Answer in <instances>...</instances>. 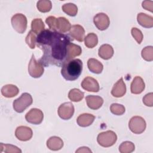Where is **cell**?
Returning a JSON list of instances; mask_svg holds the SVG:
<instances>
[{"label":"cell","instance_id":"cell-17","mask_svg":"<svg viewBox=\"0 0 153 153\" xmlns=\"http://www.w3.org/2000/svg\"><path fill=\"white\" fill-rule=\"evenodd\" d=\"M71 25L69 22L63 17L57 18L56 24V31L60 33H65L70 30Z\"/></svg>","mask_w":153,"mask_h":153},{"label":"cell","instance_id":"cell-8","mask_svg":"<svg viewBox=\"0 0 153 153\" xmlns=\"http://www.w3.org/2000/svg\"><path fill=\"white\" fill-rule=\"evenodd\" d=\"M44 118L42 111L37 108L31 109L25 115L26 120L33 124H39L42 123Z\"/></svg>","mask_w":153,"mask_h":153},{"label":"cell","instance_id":"cell-25","mask_svg":"<svg viewBox=\"0 0 153 153\" xmlns=\"http://www.w3.org/2000/svg\"><path fill=\"white\" fill-rule=\"evenodd\" d=\"M84 42L87 47L92 48L97 45L98 43L97 36L94 33H90L84 38Z\"/></svg>","mask_w":153,"mask_h":153},{"label":"cell","instance_id":"cell-26","mask_svg":"<svg viewBox=\"0 0 153 153\" xmlns=\"http://www.w3.org/2000/svg\"><path fill=\"white\" fill-rule=\"evenodd\" d=\"M84 96V93L78 88H73L68 93L69 99L72 102L81 101Z\"/></svg>","mask_w":153,"mask_h":153},{"label":"cell","instance_id":"cell-16","mask_svg":"<svg viewBox=\"0 0 153 153\" xmlns=\"http://www.w3.org/2000/svg\"><path fill=\"white\" fill-rule=\"evenodd\" d=\"M145 85L143 79L139 76H136L131 82L130 86L131 92L135 94H140L145 89Z\"/></svg>","mask_w":153,"mask_h":153},{"label":"cell","instance_id":"cell-22","mask_svg":"<svg viewBox=\"0 0 153 153\" xmlns=\"http://www.w3.org/2000/svg\"><path fill=\"white\" fill-rule=\"evenodd\" d=\"M19 92L18 87L13 84H7L1 88V93L5 97H13L17 95Z\"/></svg>","mask_w":153,"mask_h":153},{"label":"cell","instance_id":"cell-35","mask_svg":"<svg viewBox=\"0 0 153 153\" xmlns=\"http://www.w3.org/2000/svg\"><path fill=\"white\" fill-rule=\"evenodd\" d=\"M131 32L134 39L139 44H140L142 42L143 38L142 32L136 27H133L131 30Z\"/></svg>","mask_w":153,"mask_h":153},{"label":"cell","instance_id":"cell-15","mask_svg":"<svg viewBox=\"0 0 153 153\" xmlns=\"http://www.w3.org/2000/svg\"><path fill=\"white\" fill-rule=\"evenodd\" d=\"M85 100L87 106L93 110L99 109L103 103V99L99 96L88 95L86 96Z\"/></svg>","mask_w":153,"mask_h":153},{"label":"cell","instance_id":"cell-13","mask_svg":"<svg viewBox=\"0 0 153 153\" xmlns=\"http://www.w3.org/2000/svg\"><path fill=\"white\" fill-rule=\"evenodd\" d=\"M69 35L76 41L82 42L85 38V30L81 25H74L71 26L69 30Z\"/></svg>","mask_w":153,"mask_h":153},{"label":"cell","instance_id":"cell-28","mask_svg":"<svg viewBox=\"0 0 153 153\" xmlns=\"http://www.w3.org/2000/svg\"><path fill=\"white\" fill-rule=\"evenodd\" d=\"M62 10L70 16H75L78 12V8L76 5L72 3L65 4L62 7Z\"/></svg>","mask_w":153,"mask_h":153},{"label":"cell","instance_id":"cell-21","mask_svg":"<svg viewBox=\"0 0 153 153\" xmlns=\"http://www.w3.org/2000/svg\"><path fill=\"white\" fill-rule=\"evenodd\" d=\"M99 56L104 60L111 59L114 54V49L109 44H103L99 49Z\"/></svg>","mask_w":153,"mask_h":153},{"label":"cell","instance_id":"cell-38","mask_svg":"<svg viewBox=\"0 0 153 153\" xmlns=\"http://www.w3.org/2000/svg\"><path fill=\"white\" fill-rule=\"evenodd\" d=\"M142 7L150 12H153V1H144L142 2Z\"/></svg>","mask_w":153,"mask_h":153},{"label":"cell","instance_id":"cell-14","mask_svg":"<svg viewBox=\"0 0 153 153\" xmlns=\"http://www.w3.org/2000/svg\"><path fill=\"white\" fill-rule=\"evenodd\" d=\"M126 92V86L123 81V78H121L114 84L112 91L111 94L115 97H123Z\"/></svg>","mask_w":153,"mask_h":153},{"label":"cell","instance_id":"cell-36","mask_svg":"<svg viewBox=\"0 0 153 153\" xmlns=\"http://www.w3.org/2000/svg\"><path fill=\"white\" fill-rule=\"evenodd\" d=\"M56 20H57V18H56L54 16H49L47 17L45 20V22L48 25L49 28L53 30V31H56Z\"/></svg>","mask_w":153,"mask_h":153},{"label":"cell","instance_id":"cell-39","mask_svg":"<svg viewBox=\"0 0 153 153\" xmlns=\"http://www.w3.org/2000/svg\"><path fill=\"white\" fill-rule=\"evenodd\" d=\"M76 152H92V151L89 149V148L86 146L80 147L76 151Z\"/></svg>","mask_w":153,"mask_h":153},{"label":"cell","instance_id":"cell-27","mask_svg":"<svg viewBox=\"0 0 153 153\" xmlns=\"http://www.w3.org/2000/svg\"><path fill=\"white\" fill-rule=\"evenodd\" d=\"M45 25L41 19H35L32 21L31 29L36 34H39L44 30Z\"/></svg>","mask_w":153,"mask_h":153},{"label":"cell","instance_id":"cell-9","mask_svg":"<svg viewBox=\"0 0 153 153\" xmlns=\"http://www.w3.org/2000/svg\"><path fill=\"white\" fill-rule=\"evenodd\" d=\"M58 115L63 120H69L74 115V106L71 102H65L60 105L58 108Z\"/></svg>","mask_w":153,"mask_h":153},{"label":"cell","instance_id":"cell-12","mask_svg":"<svg viewBox=\"0 0 153 153\" xmlns=\"http://www.w3.org/2000/svg\"><path fill=\"white\" fill-rule=\"evenodd\" d=\"M33 132L32 129L27 126H19L17 127L15 131L16 137L21 141H27L32 137Z\"/></svg>","mask_w":153,"mask_h":153},{"label":"cell","instance_id":"cell-32","mask_svg":"<svg viewBox=\"0 0 153 153\" xmlns=\"http://www.w3.org/2000/svg\"><path fill=\"white\" fill-rule=\"evenodd\" d=\"M0 148H1L0 152H5L7 153L22 152L21 149H20L18 147L10 144H4L2 143H1Z\"/></svg>","mask_w":153,"mask_h":153},{"label":"cell","instance_id":"cell-19","mask_svg":"<svg viewBox=\"0 0 153 153\" xmlns=\"http://www.w3.org/2000/svg\"><path fill=\"white\" fill-rule=\"evenodd\" d=\"M137 20L139 24L144 27L151 28L153 26V17L145 13H139L137 16Z\"/></svg>","mask_w":153,"mask_h":153},{"label":"cell","instance_id":"cell-29","mask_svg":"<svg viewBox=\"0 0 153 153\" xmlns=\"http://www.w3.org/2000/svg\"><path fill=\"white\" fill-rule=\"evenodd\" d=\"M36 7L39 11L42 13H47L50 11L51 9L52 4L49 0H41L38 1Z\"/></svg>","mask_w":153,"mask_h":153},{"label":"cell","instance_id":"cell-4","mask_svg":"<svg viewBox=\"0 0 153 153\" xmlns=\"http://www.w3.org/2000/svg\"><path fill=\"white\" fill-rule=\"evenodd\" d=\"M117 136L115 132L111 130H108L99 133L97 137L98 143L103 147H110L112 146L117 141Z\"/></svg>","mask_w":153,"mask_h":153},{"label":"cell","instance_id":"cell-1","mask_svg":"<svg viewBox=\"0 0 153 153\" xmlns=\"http://www.w3.org/2000/svg\"><path fill=\"white\" fill-rule=\"evenodd\" d=\"M71 38L66 34L50 29H44L36 38V45L43 54L38 60L44 66H62L67 61L68 46Z\"/></svg>","mask_w":153,"mask_h":153},{"label":"cell","instance_id":"cell-23","mask_svg":"<svg viewBox=\"0 0 153 153\" xmlns=\"http://www.w3.org/2000/svg\"><path fill=\"white\" fill-rule=\"evenodd\" d=\"M87 66L91 72L97 74H100L103 69V66L102 63L94 58H91L88 60Z\"/></svg>","mask_w":153,"mask_h":153},{"label":"cell","instance_id":"cell-33","mask_svg":"<svg viewBox=\"0 0 153 153\" xmlns=\"http://www.w3.org/2000/svg\"><path fill=\"white\" fill-rule=\"evenodd\" d=\"M142 58L146 61H152L153 60V47L147 46L145 47L141 53Z\"/></svg>","mask_w":153,"mask_h":153},{"label":"cell","instance_id":"cell-3","mask_svg":"<svg viewBox=\"0 0 153 153\" xmlns=\"http://www.w3.org/2000/svg\"><path fill=\"white\" fill-rule=\"evenodd\" d=\"M33 102L32 96L28 93H23L18 99L13 102V108L18 113L23 112Z\"/></svg>","mask_w":153,"mask_h":153},{"label":"cell","instance_id":"cell-5","mask_svg":"<svg viewBox=\"0 0 153 153\" xmlns=\"http://www.w3.org/2000/svg\"><path fill=\"white\" fill-rule=\"evenodd\" d=\"M27 19L21 13L14 14L11 18V25L14 29L19 33H23L27 28Z\"/></svg>","mask_w":153,"mask_h":153},{"label":"cell","instance_id":"cell-34","mask_svg":"<svg viewBox=\"0 0 153 153\" xmlns=\"http://www.w3.org/2000/svg\"><path fill=\"white\" fill-rule=\"evenodd\" d=\"M111 112L116 115H121L125 112V107L121 104L112 103L110 106Z\"/></svg>","mask_w":153,"mask_h":153},{"label":"cell","instance_id":"cell-30","mask_svg":"<svg viewBox=\"0 0 153 153\" xmlns=\"http://www.w3.org/2000/svg\"><path fill=\"white\" fill-rule=\"evenodd\" d=\"M134 145L129 141L123 142L119 146V151L121 153H130L134 150Z\"/></svg>","mask_w":153,"mask_h":153},{"label":"cell","instance_id":"cell-18","mask_svg":"<svg viewBox=\"0 0 153 153\" xmlns=\"http://www.w3.org/2000/svg\"><path fill=\"white\" fill-rule=\"evenodd\" d=\"M95 117L90 114H82L79 115L76 119L78 126L85 127L90 126L94 121Z\"/></svg>","mask_w":153,"mask_h":153},{"label":"cell","instance_id":"cell-24","mask_svg":"<svg viewBox=\"0 0 153 153\" xmlns=\"http://www.w3.org/2000/svg\"><path fill=\"white\" fill-rule=\"evenodd\" d=\"M81 53L82 49L80 46L71 42L68 46V56L66 62L73 59L76 56H79Z\"/></svg>","mask_w":153,"mask_h":153},{"label":"cell","instance_id":"cell-2","mask_svg":"<svg viewBox=\"0 0 153 153\" xmlns=\"http://www.w3.org/2000/svg\"><path fill=\"white\" fill-rule=\"evenodd\" d=\"M82 71V62L79 59H72L62 66L61 74L68 81H75L79 78Z\"/></svg>","mask_w":153,"mask_h":153},{"label":"cell","instance_id":"cell-10","mask_svg":"<svg viewBox=\"0 0 153 153\" xmlns=\"http://www.w3.org/2000/svg\"><path fill=\"white\" fill-rule=\"evenodd\" d=\"M93 22L96 27L100 30L106 29L110 24L109 17L103 13L97 14L93 19Z\"/></svg>","mask_w":153,"mask_h":153},{"label":"cell","instance_id":"cell-20","mask_svg":"<svg viewBox=\"0 0 153 153\" xmlns=\"http://www.w3.org/2000/svg\"><path fill=\"white\" fill-rule=\"evenodd\" d=\"M47 146L50 150L57 151L62 148L63 146V142L59 137L52 136L47 140Z\"/></svg>","mask_w":153,"mask_h":153},{"label":"cell","instance_id":"cell-31","mask_svg":"<svg viewBox=\"0 0 153 153\" xmlns=\"http://www.w3.org/2000/svg\"><path fill=\"white\" fill-rule=\"evenodd\" d=\"M37 36V34L31 30L26 37V43L31 49L35 48V44L36 43Z\"/></svg>","mask_w":153,"mask_h":153},{"label":"cell","instance_id":"cell-37","mask_svg":"<svg viewBox=\"0 0 153 153\" xmlns=\"http://www.w3.org/2000/svg\"><path fill=\"white\" fill-rule=\"evenodd\" d=\"M143 103L147 106H153V93H149L146 94L143 97Z\"/></svg>","mask_w":153,"mask_h":153},{"label":"cell","instance_id":"cell-7","mask_svg":"<svg viewBox=\"0 0 153 153\" xmlns=\"http://www.w3.org/2000/svg\"><path fill=\"white\" fill-rule=\"evenodd\" d=\"M146 122L145 120L139 116L133 117L129 123L128 127L134 134H141L146 128Z\"/></svg>","mask_w":153,"mask_h":153},{"label":"cell","instance_id":"cell-6","mask_svg":"<svg viewBox=\"0 0 153 153\" xmlns=\"http://www.w3.org/2000/svg\"><path fill=\"white\" fill-rule=\"evenodd\" d=\"M44 68L43 65L39 61H36L34 55H32L28 65V72L29 75L35 78H39L44 74Z\"/></svg>","mask_w":153,"mask_h":153},{"label":"cell","instance_id":"cell-11","mask_svg":"<svg viewBox=\"0 0 153 153\" xmlns=\"http://www.w3.org/2000/svg\"><path fill=\"white\" fill-rule=\"evenodd\" d=\"M81 87L85 90L90 92H98L100 89L97 80L90 76H87L82 80Z\"/></svg>","mask_w":153,"mask_h":153}]
</instances>
